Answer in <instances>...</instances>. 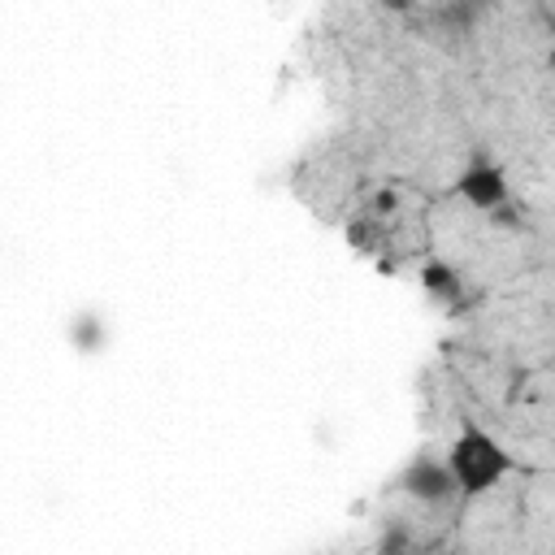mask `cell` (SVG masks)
Listing matches in <instances>:
<instances>
[{
  "label": "cell",
  "instance_id": "6da1fadb",
  "mask_svg": "<svg viewBox=\"0 0 555 555\" xmlns=\"http://www.w3.org/2000/svg\"><path fill=\"white\" fill-rule=\"evenodd\" d=\"M447 468H451V477H455V490H460V499H481V494H490L503 477H512V468H516V460H512V451L486 429V425H477L473 416H464L460 421V429H455V438L447 442Z\"/></svg>",
  "mask_w": 555,
  "mask_h": 555
},
{
  "label": "cell",
  "instance_id": "7a4b0ae2",
  "mask_svg": "<svg viewBox=\"0 0 555 555\" xmlns=\"http://www.w3.org/2000/svg\"><path fill=\"white\" fill-rule=\"evenodd\" d=\"M451 195L464 199V204L477 208V212H494V208H503V204L512 199V186H507V173H503L499 160L477 156V160H468V165L460 169Z\"/></svg>",
  "mask_w": 555,
  "mask_h": 555
},
{
  "label": "cell",
  "instance_id": "3957f363",
  "mask_svg": "<svg viewBox=\"0 0 555 555\" xmlns=\"http://www.w3.org/2000/svg\"><path fill=\"white\" fill-rule=\"evenodd\" d=\"M399 490L408 499L425 503V507H442V503H451L460 494L442 455H416V460H408V468L399 473Z\"/></svg>",
  "mask_w": 555,
  "mask_h": 555
},
{
  "label": "cell",
  "instance_id": "277c9868",
  "mask_svg": "<svg viewBox=\"0 0 555 555\" xmlns=\"http://www.w3.org/2000/svg\"><path fill=\"white\" fill-rule=\"evenodd\" d=\"M421 286H425L429 299L455 304V299H460V269H455V264H442V260H429V264L421 269Z\"/></svg>",
  "mask_w": 555,
  "mask_h": 555
},
{
  "label": "cell",
  "instance_id": "5b68a950",
  "mask_svg": "<svg viewBox=\"0 0 555 555\" xmlns=\"http://www.w3.org/2000/svg\"><path fill=\"white\" fill-rule=\"evenodd\" d=\"M551 65H555V39H551Z\"/></svg>",
  "mask_w": 555,
  "mask_h": 555
}]
</instances>
